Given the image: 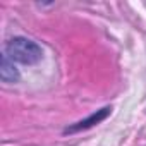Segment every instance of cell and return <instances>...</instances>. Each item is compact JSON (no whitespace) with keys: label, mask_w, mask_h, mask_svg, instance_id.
Masks as SVG:
<instances>
[{"label":"cell","mask_w":146,"mask_h":146,"mask_svg":"<svg viewBox=\"0 0 146 146\" xmlns=\"http://www.w3.org/2000/svg\"><path fill=\"white\" fill-rule=\"evenodd\" d=\"M5 55L21 64H36L41 58V48L26 38H14L9 41Z\"/></svg>","instance_id":"cell-1"},{"label":"cell","mask_w":146,"mask_h":146,"mask_svg":"<svg viewBox=\"0 0 146 146\" xmlns=\"http://www.w3.org/2000/svg\"><path fill=\"white\" fill-rule=\"evenodd\" d=\"M110 110L112 108H108V107H105V108H102L100 112H96V113H93L91 117H88V119H84V120H81V122H78L76 125H72V127H69L65 132H76V131H81V129H88V127H91V125H95V124H98V122H102L108 113H110Z\"/></svg>","instance_id":"cell-2"},{"label":"cell","mask_w":146,"mask_h":146,"mask_svg":"<svg viewBox=\"0 0 146 146\" xmlns=\"http://www.w3.org/2000/svg\"><path fill=\"white\" fill-rule=\"evenodd\" d=\"M0 76H2L4 81H17L19 79V74L14 67V64L11 62V58L7 55L2 57V67H0Z\"/></svg>","instance_id":"cell-3"}]
</instances>
